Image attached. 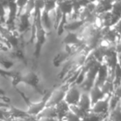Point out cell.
Masks as SVG:
<instances>
[{
    "label": "cell",
    "mask_w": 121,
    "mask_h": 121,
    "mask_svg": "<svg viewBox=\"0 0 121 121\" xmlns=\"http://www.w3.org/2000/svg\"><path fill=\"white\" fill-rule=\"evenodd\" d=\"M21 93V95L22 96L23 99L25 100V101L26 102V104L28 105V110H27L26 113L28 114V115H30V116H34V117H36L40 112L43 110V109L46 106V103H47V100H48L49 95L51 93V90L50 91H48L44 94L43 97H42L41 100L38 102H29L28 99H26V97L25 96V95L23 94L22 91H19Z\"/></svg>",
    "instance_id": "cell-1"
},
{
    "label": "cell",
    "mask_w": 121,
    "mask_h": 121,
    "mask_svg": "<svg viewBox=\"0 0 121 121\" xmlns=\"http://www.w3.org/2000/svg\"><path fill=\"white\" fill-rule=\"evenodd\" d=\"M69 86L68 83H63L62 85L55 87L54 89L51 90V93L49 97L47 100L46 106H54L58 103L64 100V96H65V91Z\"/></svg>",
    "instance_id": "cell-2"
},
{
    "label": "cell",
    "mask_w": 121,
    "mask_h": 121,
    "mask_svg": "<svg viewBox=\"0 0 121 121\" xmlns=\"http://www.w3.org/2000/svg\"><path fill=\"white\" fill-rule=\"evenodd\" d=\"M81 92L82 91L78 84H76V83L69 84L67 90L65 91V96H64V100L69 105H76L78 99H79Z\"/></svg>",
    "instance_id": "cell-3"
},
{
    "label": "cell",
    "mask_w": 121,
    "mask_h": 121,
    "mask_svg": "<svg viewBox=\"0 0 121 121\" xmlns=\"http://www.w3.org/2000/svg\"><path fill=\"white\" fill-rule=\"evenodd\" d=\"M109 97L110 96H104L99 99L91 105L89 110L96 115L105 116L109 111Z\"/></svg>",
    "instance_id": "cell-4"
},
{
    "label": "cell",
    "mask_w": 121,
    "mask_h": 121,
    "mask_svg": "<svg viewBox=\"0 0 121 121\" xmlns=\"http://www.w3.org/2000/svg\"><path fill=\"white\" fill-rule=\"evenodd\" d=\"M30 15V12L25 11V13H21L17 17V28L18 34L23 33V32H26L30 29H31V25H30V21H29Z\"/></svg>",
    "instance_id": "cell-5"
},
{
    "label": "cell",
    "mask_w": 121,
    "mask_h": 121,
    "mask_svg": "<svg viewBox=\"0 0 121 121\" xmlns=\"http://www.w3.org/2000/svg\"><path fill=\"white\" fill-rule=\"evenodd\" d=\"M98 86L104 96H110V95H112L115 87L113 79L111 78H109V77H107L105 79L100 82L98 84Z\"/></svg>",
    "instance_id": "cell-6"
},
{
    "label": "cell",
    "mask_w": 121,
    "mask_h": 121,
    "mask_svg": "<svg viewBox=\"0 0 121 121\" xmlns=\"http://www.w3.org/2000/svg\"><path fill=\"white\" fill-rule=\"evenodd\" d=\"M39 82H40V80H39L38 76L34 72H29L24 75H22L21 82H23V83H25V84L29 85V86H33L37 91L41 92V91H40L38 87Z\"/></svg>",
    "instance_id": "cell-7"
},
{
    "label": "cell",
    "mask_w": 121,
    "mask_h": 121,
    "mask_svg": "<svg viewBox=\"0 0 121 121\" xmlns=\"http://www.w3.org/2000/svg\"><path fill=\"white\" fill-rule=\"evenodd\" d=\"M76 105L78 107H80L82 110H84V111L86 112L89 111L90 108H91V103L87 91H82L81 94H80L79 99H78Z\"/></svg>",
    "instance_id": "cell-8"
},
{
    "label": "cell",
    "mask_w": 121,
    "mask_h": 121,
    "mask_svg": "<svg viewBox=\"0 0 121 121\" xmlns=\"http://www.w3.org/2000/svg\"><path fill=\"white\" fill-rule=\"evenodd\" d=\"M63 43L65 45L77 47L81 45L80 44L82 43V40L76 32H68L63 40Z\"/></svg>",
    "instance_id": "cell-9"
},
{
    "label": "cell",
    "mask_w": 121,
    "mask_h": 121,
    "mask_svg": "<svg viewBox=\"0 0 121 121\" xmlns=\"http://www.w3.org/2000/svg\"><path fill=\"white\" fill-rule=\"evenodd\" d=\"M57 7L60 12L62 13V15L64 16H70L73 13V4L71 0H65V1H59L57 3Z\"/></svg>",
    "instance_id": "cell-10"
},
{
    "label": "cell",
    "mask_w": 121,
    "mask_h": 121,
    "mask_svg": "<svg viewBox=\"0 0 121 121\" xmlns=\"http://www.w3.org/2000/svg\"><path fill=\"white\" fill-rule=\"evenodd\" d=\"M8 111L10 114V116L12 119H16V120H24L26 117H28V114L26 113V111L22 110L20 109L17 108L13 105H10L8 107Z\"/></svg>",
    "instance_id": "cell-11"
},
{
    "label": "cell",
    "mask_w": 121,
    "mask_h": 121,
    "mask_svg": "<svg viewBox=\"0 0 121 121\" xmlns=\"http://www.w3.org/2000/svg\"><path fill=\"white\" fill-rule=\"evenodd\" d=\"M88 95H89L90 100H91V103L92 105L94 102H96V100H98L99 99L102 98L104 96L103 93L101 92L100 87L97 84H93L91 86L89 90H88Z\"/></svg>",
    "instance_id": "cell-12"
},
{
    "label": "cell",
    "mask_w": 121,
    "mask_h": 121,
    "mask_svg": "<svg viewBox=\"0 0 121 121\" xmlns=\"http://www.w3.org/2000/svg\"><path fill=\"white\" fill-rule=\"evenodd\" d=\"M105 120L107 121H121V110L119 104L109 110L105 115Z\"/></svg>",
    "instance_id": "cell-13"
},
{
    "label": "cell",
    "mask_w": 121,
    "mask_h": 121,
    "mask_svg": "<svg viewBox=\"0 0 121 121\" xmlns=\"http://www.w3.org/2000/svg\"><path fill=\"white\" fill-rule=\"evenodd\" d=\"M54 107H55L56 114H57V119L59 120H62L66 113L69 111V105L64 100H62L56 105H54Z\"/></svg>",
    "instance_id": "cell-14"
},
{
    "label": "cell",
    "mask_w": 121,
    "mask_h": 121,
    "mask_svg": "<svg viewBox=\"0 0 121 121\" xmlns=\"http://www.w3.org/2000/svg\"><path fill=\"white\" fill-rule=\"evenodd\" d=\"M112 4L113 3L109 2L108 0H104V1L100 2V3H97L96 9H95V13L98 15L105 13H109L112 9Z\"/></svg>",
    "instance_id": "cell-15"
},
{
    "label": "cell",
    "mask_w": 121,
    "mask_h": 121,
    "mask_svg": "<svg viewBox=\"0 0 121 121\" xmlns=\"http://www.w3.org/2000/svg\"><path fill=\"white\" fill-rule=\"evenodd\" d=\"M36 118H48V119H57L55 107L54 106H45L41 112L36 116Z\"/></svg>",
    "instance_id": "cell-16"
},
{
    "label": "cell",
    "mask_w": 121,
    "mask_h": 121,
    "mask_svg": "<svg viewBox=\"0 0 121 121\" xmlns=\"http://www.w3.org/2000/svg\"><path fill=\"white\" fill-rule=\"evenodd\" d=\"M85 22H86L85 20H73L64 26V30H67L68 32H75V30H78L80 27L82 26L85 24Z\"/></svg>",
    "instance_id": "cell-17"
},
{
    "label": "cell",
    "mask_w": 121,
    "mask_h": 121,
    "mask_svg": "<svg viewBox=\"0 0 121 121\" xmlns=\"http://www.w3.org/2000/svg\"><path fill=\"white\" fill-rule=\"evenodd\" d=\"M41 22H42V26H43L45 30H50L52 23H51V20H50V18H49V14L47 13L46 12L43 11V10H42V12H41Z\"/></svg>",
    "instance_id": "cell-18"
},
{
    "label": "cell",
    "mask_w": 121,
    "mask_h": 121,
    "mask_svg": "<svg viewBox=\"0 0 121 121\" xmlns=\"http://www.w3.org/2000/svg\"><path fill=\"white\" fill-rule=\"evenodd\" d=\"M105 116H101V115L94 114L89 110L85 114L84 116L82 118L81 121H100L101 119L105 118Z\"/></svg>",
    "instance_id": "cell-19"
},
{
    "label": "cell",
    "mask_w": 121,
    "mask_h": 121,
    "mask_svg": "<svg viewBox=\"0 0 121 121\" xmlns=\"http://www.w3.org/2000/svg\"><path fill=\"white\" fill-rule=\"evenodd\" d=\"M57 8V3L53 0H45V6H44L43 11L46 12L47 13H49L50 12H53L54 10L56 9Z\"/></svg>",
    "instance_id": "cell-20"
},
{
    "label": "cell",
    "mask_w": 121,
    "mask_h": 121,
    "mask_svg": "<svg viewBox=\"0 0 121 121\" xmlns=\"http://www.w3.org/2000/svg\"><path fill=\"white\" fill-rule=\"evenodd\" d=\"M69 110H71V111H72L73 114H75L77 116H78L79 118H81V120H82V118L85 115V114L86 113V111H84L83 110H82V109L80 108V107H78L77 105H69Z\"/></svg>",
    "instance_id": "cell-21"
},
{
    "label": "cell",
    "mask_w": 121,
    "mask_h": 121,
    "mask_svg": "<svg viewBox=\"0 0 121 121\" xmlns=\"http://www.w3.org/2000/svg\"><path fill=\"white\" fill-rule=\"evenodd\" d=\"M62 121H81V118L77 116L75 114H73L71 110H69V111L66 113V115L63 118Z\"/></svg>",
    "instance_id": "cell-22"
},
{
    "label": "cell",
    "mask_w": 121,
    "mask_h": 121,
    "mask_svg": "<svg viewBox=\"0 0 121 121\" xmlns=\"http://www.w3.org/2000/svg\"><path fill=\"white\" fill-rule=\"evenodd\" d=\"M120 98H119V97L117 96H115V95H114V94L110 95V97H109V110L116 106L119 104V102H120Z\"/></svg>",
    "instance_id": "cell-23"
},
{
    "label": "cell",
    "mask_w": 121,
    "mask_h": 121,
    "mask_svg": "<svg viewBox=\"0 0 121 121\" xmlns=\"http://www.w3.org/2000/svg\"><path fill=\"white\" fill-rule=\"evenodd\" d=\"M0 65L5 69H9L14 65V63L5 57H0Z\"/></svg>",
    "instance_id": "cell-24"
},
{
    "label": "cell",
    "mask_w": 121,
    "mask_h": 121,
    "mask_svg": "<svg viewBox=\"0 0 121 121\" xmlns=\"http://www.w3.org/2000/svg\"><path fill=\"white\" fill-rule=\"evenodd\" d=\"M11 119L10 114L8 111V108H0V120L8 121Z\"/></svg>",
    "instance_id": "cell-25"
},
{
    "label": "cell",
    "mask_w": 121,
    "mask_h": 121,
    "mask_svg": "<svg viewBox=\"0 0 121 121\" xmlns=\"http://www.w3.org/2000/svg\"><path fill=\"white\" fill-rule=\"evenodd\" d=\"M29 0H17L16 1V4L18 8V13H17V17L21 14V12L22 11V9L26 7V5L27 4Z\"/></svg>",
    "instance_id": "cell-26"
},
{
    "label": "cell",
    "mask_w": 121,
    "mask_h": 121,
    "mask_svg": "<svg viewBox=\"0 0 121 121\" xmlns=\"http://www.w3.org/2000/svg\"><path fill=\"white\" fill-rule=\"evenodd\" d=\"M110 28H112L116 32V34L119 36V39H120V40H121V19L115 26H113L110 27Z\"/></svg>",
    "instance_id": "cell-27"
},
{
    "label": "cell",
    "mask_w": 121,
    "mask_h": 121,
    "mask_svg": "<svg viewBox=\"0 0 121 121\" xmlns=\"http://www.w3.org/2000/svg\"><path fill=\"white\" fill-rule=\"evenodd\" d=\"M13 54H14V56L16 58H17V59H21V60H22L25 62V60H26L25 55H24V54H23V51L21 49H19V48L16 49V50H15L14 53H13Z\"/></svg>",
    "instance_id": "cell-28"
},
{
    "label": "cell",
    "mask_w": 121,
    "mask_h": 121,
    "mask_svg": "<svg viewBox=\"0 0 121 121\" xmlns=\"http://www.w3.org/2000/svg\"><path fill=\"white\" fill-rule=\"evenodd\" d=\"M13 74H14V72H9V71H6L3 69H2L0 67V75L3 77H10V78H13Z\"/></svg>",
    "instance_id": "cell-29"
},
{
    "label": "cell",
    "mask_w": 121,
    "mask_h": 121,
    "mask_svg": "<svg viewBox=\"0 0 121 121\" xmlns=\"http://www.w3.org/2000/svg\"><path fill=\"white\" fill-rule=\"evenodd\" d=\"M8 0H0V6L6 8V10H8Z\"/></svg>",
    "instance_id": "cell-30"
},
{
    "label": "cell",
    "mask_w": 121,
    "mask_h": 121,
    "mask_svg": "<svg viewBox=\"0 0 121 121\" xmlns=\"http://www.w3.org/2000/svg\"><path fill=\"white\" fill-rule=\"evenodd\" d=\"M22 121H37V119H36V117L29 115L28 117H26L24 120H22Z\"/></svg>",
    "instance_id": "cell-31"
},
{
    "label": "cell",
    "mask_w": 121,
    "mask_h": 121,
    "mask_svg": "<svg viewBox=\"0 0 121 121\" xmlns=\"http://www.w3.org/2000/svg\"><path fill=\"white\" fill-rule=\"evenodd\" d=\"M37 121H55L56 119H48V118H36Z\"/></svg>",
    "instance_id": "cell-32"
},
{
    "label": "cell",
    "mask_w": 121,
    "mask_h": 121,
    "mask_svg": "<svg viewBox=\"0 0 121 121\" xmlns=\"http://www.w3.org/2000/svg\"><path fill=\"white\" fill-rule=\"evenodd\" d=\"M90 3H96V0H88Z\"/></svg>",
    "instance_id": "cell-33"
},
{
    "label": "cell",
    "mask_w": 121,
    "mask_h": 121,
    "mask_svg": "<svg viewBox=\"0 0 121 121\" xmlns=\"http://www.w3.org/2000/svg\"><path fill=\"white\" fill-rule=\"evenodd\" d=\"M8 121H22V120H16V119H11V120H8Z\"/></svg>",
    "instance_id": "cell-34"
},
{
    "label": "cell",
    "mask_w": 121,
    "mask_h": 121,
    "mask_svg": "<svg viewBox=\"0 0 121 121\" xmlns=\"http://www.w3.org/2000/svg\"><path fill=\"white\" fill-rule=\"evenodd\" d=\"M109 2H110L111 3H114L115 2H116V1H118V0H108Z\"/></svg>",
    "instance_id": "cell-35"
},
{
    "label": "cell",
    "mask_w": 121,
    "mask_h": 121,
    "mask_svg": "<svg viewBox=\"0 0 121 121\" xmlns=\"http://www.w3.org/2000/svg\"><path fill=\"white\" fill-rule=\"evenodd\" d=\"M119 105H120V110H121V98H120V102H119Z\"/></svg>",
    "instance_id": "cell-36"
},
{
    "label": "cell",
    "mask_w": 121,
    "mask_h": 121,
    "mask_svg": "<svg viewBox=\"0 0 121 121\" xmlns=\"http://www.w3.org/2000/svg\"><path fill=\"white\" fill-rule=\"evenodd\" d=\"M102 1H104V0H96V3H100V2H102Z\"/></svg>",
    "instance_id": "cell-37"
},
{
    "label": "cell",
    "mask_w": 121,
    "mask_h": 121,
    "mask_svg": "<svg viewBox=\"0 0 121 121\" xmlns=\"http://www.w3.org/2000/svg\"><path fill=\"white\" fill-rule=\"evenodd\" d=\"M53 1H54V2H56V3H58V2L59 1V0H53Z\"/></svg>",
    "instance_id": "cell-38"
},
{
    "label": "cell",
    "mask_w": 121,
    "mask_h": 121,
    "mask_svg": "<svg viewBox=\"0 0 121 121\" xmlns=\"http://www.w3.org/2000/svg\"><path fill=\"white\" fill-rule=\"evenodd\" d=\"M59 1H65V0H59Z\"/></svg>",
    "instance_id": "cell-39"
},
{
    "label": "cell",
    "mask_w": 121,
    "mask_h": 121,
    "mask_svg": "<svg viewBox=\"0 0 121 121\" xmlns=\"http://www.w3.org/2000/svg\"></svg>",
    "instance_id": "cell-40"
},
{
    "label": "cell",
    "mask_w": 121,
    "mask_h": 121,
    "mask_svg": "<svg viewBox=\"0 0 121 121\" xmlns=\"http://www.w3.org/2000/svg\"><path fill=\"white\" fill-rule=\"evenodd\" d=\"M106 121H107V120H106Z\"/></svg>",
    "instance_id": "cell-41"
}]
</instances>
